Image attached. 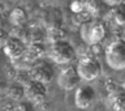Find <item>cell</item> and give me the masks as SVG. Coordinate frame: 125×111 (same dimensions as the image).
Returning <instances> with one entry per match:
<instances>
[{
    "label": "cell",
    "mask_w": 125,
    "mask_h": 111,
    "mask_svg": "<svg viewBox=\"0 0 125 111\" xmlns=\"http://www.w3.org/2000/svg\"><path fill=\"white\" fill-rule=\"evenodd\" d=\"M105 62L115 71L125 69V41L116 39L105 50Z\"/></svg>",
    "instance_id": "1"
},
{
    "label": "cell",
    "mask_w": 125,
    "mask_h": 111,
    "mask_svg": "<svg viewBox=\"0 0 125 111\" xmlns=\"http://www.w3.org/2000/svg\"><path fill=\"white\" fill-rule=\"evenodd\" d=\"M50 58L56 64H69L76 58V51L68 41H59L51 43L50 47Z\"/></svg>",
    "instance_id": "2"
},
{
    "label": "cell",
    "mask_w": 125,
    "mask_h": 111,
    "mask_svg": "<svg viewBox=\"0 0 125 111\" xmlns=\"http://www.w3.org/2000/svg\"><path fill=\"white\" fill-rule=\"evenodd\" d=\"M105 37V27L98 21H87L81 25V38L87 45H96Z\"/></svg>",
    "instance_id": "3"
},
{
    "label": "cell",
    "mask_w": 125,
    "mask_h": 111,
    "mask_svg": "<svg viewBox=\"0 0 125 111\" xmlns=\"http://www.w3.org/2000/svg\"><path fill=\"white\" fill-rule=\"evenodd\" d=\"M77 71H78L81 80L93 81L96 77H99V74L102 72V65L98 59L93 58V56H86L78 62Z\"/></svg>",
    "instance_id": "4"
},
{
    "label": "cell",
    "mask_w": 125,
    "mask_h": 111,
    "mask_svg": "<svg viewBox=\"0 0 125 111\" xmlns=\"http://www.w3.org/2000/svg\"><path fill=\"white\" fill-rule=\"evenodd\" d=\"M81 82V77L78 74L77 67H66L61 69L57 76V84L61 89L64 90H72L74 88H78Z\"/></svg>",
    "instance_id": "5"
},
{
    "label": "cell",
    "mask_w": 125,
    "mask_h": 111,
    "mask_svg": "<svg viewBox=\"0 0 125 111\" xmlns=\"http://www.w3.org/2000/svg\"><path fill=\"white\" fill-rule=\"evenodd\" d=\"M96 99V93L94 90L93 86H90L87 84L80 85L76 89L74 93V103L78 109L86 110L94 103V101Z\"/></svg>",
    "instance_id": "6"
},
{
    "label": "cell",
    "mask_w": 125,
    "mask_h": 111,
    "mask_svg": "<svg viewBox=\"0 0 125 111\" xmlns=\"http://www.w3.org/2000/svg\"><path fill=\"white\" fill-rule=\"evenodd\" d=\"M30 76L35 81L43 82V84H48L53 78V68L47 62H37L31 67Z\"/></svg>",
    "instance_id": "7"
},
{
    "label": "cell",
    "mask_w": 125,
    "mask_h": 111,
    "mask_svg": "<svg viewBox=\"0 0 125 111\" xmlns=\"http://www.w3.org/2000/svg\"><path fill=\"white\" fill-rule=\"evenodd\" d=\"M4 52L8 58L10 59H21L23 58L25 55V51H26V46H25V42L21 41V39L16 38V37H9V39L7 41L5 46H4Z\"/></svg>",
    "instance_id": "8"
},
{
    "label": "cell",
    "mask_w": 125,
    "mask_h": 111,
    "mask_svg": "<svg viewBox=\"0 0 125 111\" xmlns=\"http://www.w3.org/2000/svg\"><path fill=\"white\" fill-rule=\"evenodd\" d=\"M46 84L31 80L25 85V97L33 102L43 101L46 97Z\"/></svg>",
    "instance_id": "9"
},
{
    "label": "cell",
    "mask_w": 125,
    "mask_h": 111,
    "mask_svg": "<svg viewBox=\"0 0 125 111\" xmlns=\"http://www.w3.org/2000/svg\"><path fill=\"white\" fill-rule=\"evenodd\" d=\"M43 24L50 27H61L62 25V14L55 7H48L43 11Z\"/></svg>",
    "instance_id": "10"
},
{
    "label": "cell",
    "mask_w": 125,
    "mask_h": 111,
    "mask_svg": "<svg viewBox=\"0 0 125 111\" xmlns=\"http://www.w3.org/2000/svg\"><path fill=\"white\" fill-rule=\"evenodd\" d=\"M44 51H46V49L42 42H31L26 47L23 58L27 62H37L39 59H42V56L44 55Z\"/></svg>",
    "instance_id": "11"
},
{
    "label": "cell",
    "mask_w": 125,
    "mask_h": 111,
    "mask_svg": "<svg viewBox=\"0 0 125 111\" xmlns=\"http://www.w3.org/2000/svg\"><path fill=\"white\" fill-rule=\"evenodd\" d=\"M109 99L116 109H120L125 102V92L123 88L116 86L115 90H109Z\"/></svg>",
    "instance_id": "12"
},
{
    "label": "cell",
    "mask_w": 125,
    "mask_h": 111,
    "mask_svg": "<svg viewBox=\"0 0 125 111\" xmlns=\"http://www.w3.org/2000/svg\"><path fill=\"white\" fill-rule=\"evenodd\" d=\"M112 17L117 25H125V3L112 7Z\"/></svg>",
    "instance_id": "13"
},
{
    "label": "cell",
    "mask_w": 125,
    "mask_h": 111,
    "mask_svg": "<svg viewBox=\"0 0 125 111\" xmlns=\"http://www.w3.org/2000/svg\"><path fill=\"white\" fill-rule=\"evenodd\" d=\"M26 13L25 11L21 9V8H16V9L12 11L10 13V21L14 26H23V24L26 22Z\"/></svg>",
    "instance_id": "14"
},
{
    "label": "cell",
    "mask_w": 125,
    "mask_h": 111,
    "mask_svg": "<svg viewBox=\"0 0 125 111\" xmlns=\"http://www.w3.org/2000/svg\"><path fill=\"white\" fill-rule=\"evenodd\" d=\"M46 35L51 41V43H55V42H59V41H64L65 31L62 29V26L61 27H50V29H47Z\"/></svg>",
    "instance_id": "15"
},
{
    "label": "cell",
    "mask_w": 125,
    "mask_h": 111,
    "mask_svg": "<svg viewBox=\"0 0 125 111\" xmlns=\"http://www.w3.org/2000/svg\"><path fill=\"white\" fill-rule=\"evenodd\" d=\"M9 96L14 99H20L21 97L25 96V86H21L18 84H13L10 86V90H9Z\"/></svg>",
    "instance_id": "16"
},
{
    "label": "cell",
    "mask_w": 125,
    "mask_h": 111,
    "mask_svg": "<svg viewBox=\"0 0 125 111\" xmlns=\"http://www.w3.org/2000/svg\"><path fill=\"white\" fill-rule=\"evenodd\" d=\"M85 5H86V9L89 11L90 14H93V16L99 14L100 7H99V3L96 0H85Z\"/></svg>",
    "instance_id": "17"
},
{
    "label": "cell",
    "mask_w": 125,
    "mask_h": 111,
    "mask_svg": "<svg viewBox=\"0 0 125 111\" xmlns=\"http://www.w3.org/2000/svg\"><path fill=\"white\" fill-rule=\"evenodd\" d=\"M70 9H72L74 13H81L86 9V5H85V1L82 0H73L70 3Z\"/></svg>",
    "instance_id": "18"
},
{
    "label": "cell",
    "mask_w": 125,
    "mask_h": 111,
    "mask_svg": "<svg viewBox=\"0 0 125 111\" xmlns=\"http://www.w3.org/2000/svg\"><path fill=\"white\" fill-rule=\"evenodd\" d=\"M9 37L10 35L8 34L4 29L0 27V49H4V46H5V43H7L8 39H9Z\"/></svg>",
    "instance_id": "19"
},
{
    "label": "cell",
    "mask_w": 125,
    "mask_h": 111,
    "mask_svg": "<svg viewBox=\"0 0 125 111\" xmlns=\"http://www.w3.org/2000/svg\"><path fill=\"white\" fill-rule=\"evenodd\" d=\"M104 3L111 7H115V5H119V4L124 3V0H104Z\"/></svg>",
    "instance_id": "20"
}]
</instances>
